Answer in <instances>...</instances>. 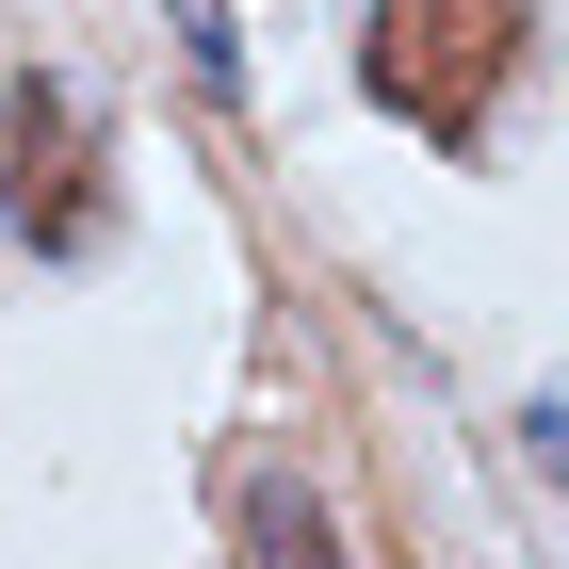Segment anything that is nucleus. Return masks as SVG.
I'll return each instance as SVG.
<instances>
[{
  "label": "nucleus",
  "mask_w": 569,
  "mask_h": 569,
  "mask_svg": "<svg viewBox=\"0 0 569 569\" xmlns=\"http://www.w3.org/2000/svg\"><path fill=\"white\" fill-rule=\"evenodd\" d=\"M521 0H375V33H358V98L423 147H472L521 82Z\"/></svg>",
  "instance_id": "1"
},
{
  "label": "nucleus",
  "mask_w": 569,
  "mask_h": 569,
  "mask_svg": "<svg viewBox=\"0 0 569 569\" xmlns=\"http://www.w3.org/2000/svg\"><path fill=\"white\" fill-rule=\"evenodd\" d=\"M0 228L33 244V261H82L98 228H114V179H98V114L82 82H0Z\"/></svg>",
  "instance_id": "2"
},
{
  "label": "nucleus",
  "mask_w": 569,
  "mask_h": 569,
  "mask_svg": "<svg viewBox=\"0 0 569 569\" xmlns=\"http://www.w3.org/2000/svg\"><path fill=\"white\" fill-rule=\"evenodd\" d=\"M244 553H261V569H342V537H326V505H309V488H244Z\"/></svg>",
  "instance_id": "3"
}]
</instances>
